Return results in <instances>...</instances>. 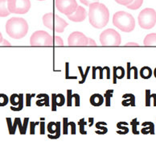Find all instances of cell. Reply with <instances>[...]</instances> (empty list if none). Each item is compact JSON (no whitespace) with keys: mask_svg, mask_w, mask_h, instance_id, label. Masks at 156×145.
Instances as JSON below:
<instances>
[{"mask_svg":"<svg viewBox=\"0 0 156 145\" xmlns=\"http://www.w3.org/2000/svg\"><path fill=\"white\" fill-rule=\"evenodd\" d=\"M143 0H133L131 3H129L126 7L130 10H137L143 5Z\"/></svg>","mask_w":156,"mask_h":145,"instance_id":"2e32d148","label":"cell"},{"mask_svg":"<svg viewBox=\"0 0 156 145\" xmlns=\"http://www.w3.org/2000/svg\"><path fill=\"white\" fill-rule=\"evenodd\" d=\"M3 40H4V39H3V37H2V33L0 32V46L2 45V41H3Z\"/></svg>","mask_w":156,"mask_h":145,"instance_id":"d4e9b609","label":"cell"},{"mask_svg":"<svg viewBox=\"0 0 156 145\" xmlns=\"http://www.w3.org/2000/svg\"><path fill=\"white\" fill-rule=\"evenodd\" d=\"M43 23L45 27L58 33L63 32L65 31V27L69 25L65 20L51 12L45 14L43 16Z\"/></svg>","mask_w":156,"mask_h":145,"instance_id":"277c9868","label":"cell"},{"mask_svg":"<svg viewBox=\"0 0 156 145\" xmlns=\"http://www.w3.org/2000/svg\"><path fill=\"white\" fill-rule=\"evenodd\" d=\"M90 103L94 107H99V106L102 105L103 102H104V98H103L101 94H95L92 95L90 98Z\"/></svg>","mask_w":156,"mask_h":145,"instance_id":"4fadbf2b","label":"cell"},{"mask_svg":"<svg viewBox=\"0 0 156 145\" xmlns=\"http://www.w3.org/2000/svg\"><path fill=\"white\" fill-rule=\"evenodd\" d=\"M53 37H54V45H56V46H63V45H64L63 40L60 38V36H53Z\"/></svg>","mask_w":156,"mask_h":145,"instance_id":"d6986e66","label":"cell"},{"mask_svg":"<svg viewBox=\"0 0 156 145\" xmlns=\"http://www.w3.org/2000/svg\"><path fill=\"white\" fill-rule=\"evenodd\" d=\"M115 2H117L118 4L123 5V6H127L129 3H131L133 2V0H115Z\"/></svg>","mask_w":156,"mask_h":145,"instance_id":"ffe728a7","label":"cell"},{"mask_svg":"<svg viewBox=\"0 0 156 145\" xmlns=\"http://www.w3.org/2000/svg\"><path fill=\"white\" fill-rule=\"evenodd\" d=\"M55 5L56 9L66 16L73 13L78 7L76 0H55Z\"/></svg>","mask_w":156,"mask_h":145,"instance_id":"9c48e42d","label":"cell"},{"mask_svg":"<svg viewBox=\"0 0 156 145\" xmlns=\"http://www.w3.org/2000/svg\"><path fill=\"white\" fill-rule=\"evenodd\" d=\"M113 24L115 27L125 32H130L135 27V20L132 15L126 11H118L114 15Z\"/></svg>","mask_w":156,"mask_h":145,"instance_id":"3957f363","label":"cell"},{"mask_svg":"<svg viewBox=\"0 0 156 145\" xmlns=\"http://www.w3.org/2000/svg\"><path fill=\"white\" fill-rule=\"evenodd\" d=\"M138 24L143 29H151L156 24V11L152 8H145L138 17Z\"/></svg>","mask_w":156,"mask_h":145,"instance_id":"5b68a950","label":"cell"},{"mask_svg":"<svg viewBox=\"0 0 156 145\" xmlns=\"http://www.w3.org/2000/svg\"><path fill=\"white\" fill-rule=\"evenodd\" d=\"M88 45H89V46H97L95 41H94V40H93V39H91V38H89V42H88Z\"/></svg>","mask_w":156,"mask_h":145,"instance_id":"7402d4cb","label":"cell"},{"mask_svg":"<svg viewBox=\"0 0 156 145\" xmlns=\"http://www.w3.org/2000/svg\"><path fill=\"white\" fill-rule=\"evenodd\" d=\"M146 93H147V103H146V105L150 106V90H147Z\"/></svg>","mask_w":156,"mask_h":145,"instance_id":"603a6c76","label":"cell"},{"mask_svg":"<svg viewBox=\"0 0 156 145\" xmlns=\"http://www.w3.org/2000/svg\"><path fill=\"white\" fill-rule=\"evenodd\" d=\"M8 9L11 13L25 14L30 10V0H8Z\"/></svg>","mask_w":156,"mask_h":145,"instance_id":"ba28073f","label":"cell"},{"mask_svg":"<svg viewBox=\"0 0 156 145\" xmlns=\"http://www.w3.org/2000/svg\"><path fill=\"white\" fill-rule=\"evenodd\" d=\"M20 102V98L17 94H12L11 97V103L12 105L17 106Z\"/></svg>","mask_w":156,"mask_h":145,"instance_id":"ac0fdd59","label":"cell"},{"mask_svg":"<svg viewBox=\"0 0 156 145\" xmlns=\"http://www.w3.org/2000/svg\"><path fill=\"white\" fill-rule=\"evenodd\" d=\"M7 1L8 0H0V17H7L11 14Z\"/></svg>","mask_w":156,"mask_h":145,"instance_id":"7c38bea8","label":"cell"},{"mask_svg":"<svg viewBox=\"0 0 156 145\" xmlns=\"http://www.w3.org/2000/svg\"><path fill=\"white\" fill-rule=\"evenodd\" d=\"M80 2L83 3V4L86 5V6H89L93 2H98V0H80Z\"/></svg>","mask_w":156,"mask_h":145,"instance_id":"44dd1931","label":"cell"},{"mask_svg":"<svg viewBox=\"0 0 156 145\" xmlns=\"http://www.w3.org/2000/svg\"><path fill=\"white\" fill-rule=\"evenodd\" d=\"M143 43L145 46H156V33L148 34Z\"/></svg>","mask_w":156,"mask_h":145,"instance_id":"5bb4252c","label":"cell"},{"mask_svg":"<svg viewBox=\"0 0 156 145\" xmlns=\"http://www.w3.org/2000/svg\"><path fill=\"white\" fill-rule=\"evenodd\" d=\"M39 1H44V0H39Z\"/></svg>","mask_w":156,"mask_h":145,"instance_id":"83f0119b","label":"cell"},{"mask_svg":"<svg viewBox=\"0 0 156 145\" xmlns=\"http://www.w3.org/2000/svg\"><path fill=\"white\" fill-rule=\"evenodd\" d=\"M152 97L154 98V105L156 106V94H153Z\"/></svg>","mask_w":156,"mask_h":145,"instance_id":"484cf974","label":"cell"},{"mask_svg":"<svg viewBox=\"0 0 156 145\" xmlns=\"http://www.w3.org/2000/svg\"><path fill=\"white\" fill-rule=\"evenodd\" d=\"M126 46H138V44H137V43H127Z\"/></svg>","mask_w":156,"mask_h":145,"instance_id":"cb8c5ba5","label":"cell"},{"mask_svg":"<svg viewBox=\"0 0 156 145\" xmlns=\"http://www.w3.org/2000/svg\"><path fill=\"white\" fill-rule=\"evenodd\" d=\"M154 77H155V78H156V68H155V69H154Z\"/></svg>","mask_w":156,"mask_h":145,"instance_id":"4316f807","label":"cell"},{"mask_svg":"<svg viewBox=\"0 0 156 145\" xmlns=\"http://www.w3.org/2000/svg\"><path fill=\"white\" fill-rule=\"evenodd\" d=\"M6 31L11 38L22 39L27 34L28 24L24 19L13 17L6 23Z\"/></svg>","mask_w":156,"mask_h":145,"instance_id":"7a4b0ae2","label":"cell"},{"mask_svg":"<svg viewBox=\"0 0 156 145\" xmlns=\"http://www.w3.org/2000/svg\"><path fill=\"white\" fill-rule=\"evenodd\" d=\"M121 41L120 34L114 29H106L100 35V42L103 46H118Z\"/></svg>","mask_w":156,"mask_h":145,"instance_id":"52a82bcc","label":"cell"},{"mask_svg":"<svg viewBox=\"0 0 156 145\" xmlns=\"http://www.w3.org/2000/svg\"><path fill=\"white\" fill-rule=\"evenodd\" d=\"M68 18L69 20L73 21V22H82L85 20L86 16H87V12L85 9L81 6H78L76 11H74L73 13L71 15H69Z\"/></svg>","mask_w":156,"mask_h":145,"instance_id":"8fae6325","label":"cell"},{"mask_svg":"<svg viewBox=\"0 0 156 145\" xmlns=\"http://www.w3.org/2000/svg\"><path fill=\"white\" fill-rule=\"evenodd\" d=\"M152 70L148 66H144L140 70V76L144 79H148L151 77Z\"/></svg>","mask_w":156,"mask_h":145,"instance_id":"9a60e30c","label":"cell"},{"mask_svg":"<svg viewBox=\"0 0 156 145\" xmlns=\"http://www.w3.org/2000/svg\"><path fill=\"white\" fill-rule=\"evenodd\" d=\"M88 42L89 38L80 31H74L69 35L68 38L69 46H86L88 45Z\"/></svg>","mask_w":156,"mask_h":145,"instance_id":"30bf717a","label":"cell"},{"mask_svg":"<svg viewBox=\"0 0 156 145\" xmlns=\"http://www.w3.org/2000/svg\"><path fill=\"white\" fill-rule=\"evenodd\" d=\"M8 103V98L6 94H0V107H4Z\"/></svg>","mask_w":156,"mask_h":145,"instance_id":"e0dca14e","label":"cell"},{"mask_svg":"<svg viewBox=\"0 0 156 145\" xmlns=\"http://www.w3.org/2000/svg\"><path fill=\"white\" fill-rule=\"evenodd\" d=\"M30 44L31 46H52L54 37L45 31H36L31 36Z\"/></svg>","mask_w":156,"mask_h":145,"instance_id":"8992f818","label":"cell"},{"mask_svg":"<svg viewBox=\"0 0 156 145\" xmlns=\"http://www.w3.org/2000/svg\"><path fill=\"white\" fill-rule=\"evenodd\" d=\"M89 7V20L90 24L98 29L106 26L109 20V11L107 7L98 2H93Z\"/></svg>","mask_w":156,"mask_h":145,"instance_id":"6da1fadb","label":"cell"}]
</instances>
